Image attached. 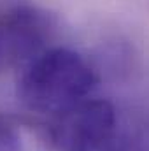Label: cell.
I'll use <instances>...</instances> for the list:
<instances>
[{
	"mask_svg": "<svg viewBox=\"0 0 149 151\" xmlns=\"http://www.w3.org/2000/svg\"><path fill=\"white\" fill-rule=\"evenodd\" d=\"M97 83V70L82 55L60 46L46 47L25 63L18 97L28 111L54 118L88 99Z\"/></svg>",
	"mask_w": 149,
	"mask_h": 151,
	"instance_id": "6da1fadb",
	"label": "cell"
},
{
	"mask_svg": "<svg viewBox=\"0 0 149 151\" xmlns=\"http://www.w3.org/2000/svg\"><path fill=\"white\" fill-rule=\"evenodd\" d=\"M49 137L58 151H111L117 137V113L112 102L88 97L51 118Z\"/></svg>",
	"mask_w": 149,
	"mask_h": 151,
	"instance_id": "7a4b0ae2",
	"label": "cell"
},
{
	"mask_svg": "<svg viewBox=\"0 0 149 151\" xmlns=\"http://www.w3.org/2000/svg\"><path fill=\"white\" fill-rule=\"evenodd\" d=\"M51 32V16L39 7L27 4L0 7V74L46 49Z\"/></svg>",
	"mask_w": 149,
	"mask_h": 151,
	"instance_id": "3957f363",
	"label": "cell"
},
{
	"mask_svg": "<svg viewBox=\"0 0 149 151\" xmlns=\"http://www.w3.org/2000/svg\"><path fill=\"white\" fill-rule=\"evenodd\" d=\"M21 135L16 127L4 116H0V151H21Z\"/></svg>",
	"mask_w": 149,
	"mask_h": 151,
	"instance_id": "277c9868",
	"label": "cell"
}]
</instances>
